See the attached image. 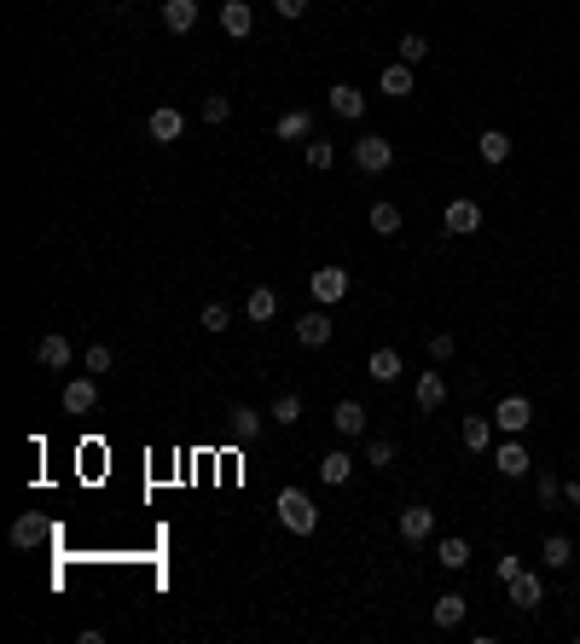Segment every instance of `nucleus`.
<instances>
[{"label":"nucleus","instance_id":"nucleus-14","mask_svg":"<svg viewBox=\"0 0 580 644\" xmlns=\"http://www.w3.org/2000/svg\"><path fill=\"white\" fill-rule=\"evenodd\" d=\"M221 29L232 41H244L249 29H256V12H249V0H221Z\"/></svg>","mask_w":580,"mask_h":644},{"label":"nucleus","instance_id":"nucleus-40","mask_svg":"<svg viewBox=\"0 0 580 644\" xmlns=\"http://www.w3.org/2000/svg\"><path fill=\"white\" fill-rule=\"evenodd\" d=\"M273 12H279V18H302L308 0H273Z\"/></svg>","mask_w":580,"mask_h":644},{"label":"nucleus","instance_id":"nucleus-38","mask_svg":"<svg viewBox=\"0 0 580 644\" xmlns=\"http://www.w3.org/2000/svg\"><path fill=\"white\" fill-rule=\"evenodd\" d=\"M82 366H87V372H111V349H105V342H93V349H87V360H82Z\"/></svg>","mask_w":580,"mask_h":644},{"label":"nucleus","instance_id":"nucleus-8","mask_svg":"<svg viewBox=\"0 0 580 644\" xmlns=\"http://www.w3.org/2000/svg\"><path fill=\"white\" fill-rule=\"evenodd\" d=\"M331 430L342 435V442L366 435V406H360V401H337V406H331Z\"/></svg>","mask_w":580,"mask_h":644},{"label":"nucleus","instance_id":"nucleus-20","mask_svg":"<svg viewBox=\"0 0 580 644\" xmlns=\"http://www.w3.org/2000/svg\"><path fill=\"white\" fill-rule=\"evenodd\" d=\"M494 465H499V476H528V447L523 442H499V453H494Z\"/></svg>","mask_w":580,"mask_h":644},{"label":"nucleus","instance_id":"nucleus-13","mask_svg":"<svg viewBox=\"0 0 580 644\" xmlns=\"http://www.w3.org/2000/svg\"><path fill=\"white\" fill-rule=\"evenodd\" d=\"M93 406H99V383H93V378H70L65 383V413L82 418V413H93Z\"/></svg>","mask_w":580,"mask_h":644},{"label":"nucleus","instance_id":"nucleus-30","mask_svg":"<svg viewBox=\"0 0 580 644\" xmlns=\"http://www.w3.org/2000/svg\"><path fill=\"white\" fill-rule=\"evenodd\" d=\"M302 157H308V169H313V175H325V169L337 163V146H331V139H320V134H313Z\"/></svg>","mask_w":580,"mask_h":644},{"label":"nucleus","instance_id":"nucleus-12","mask_svg":"<svg viewBox=\"0 0 580 644\" xmlns=\"http://www.w3.org/2000/svg\"><path fill=\"white\" fill-rule=\"evenodd\" d=\"M163 29L168 36H192L198 29V0H163Z\"/></svg>","mask_w":580,"mask_h":644},{"label":"nucleus","instance_id":"nucleus-16","mask_svg":"<svg viewBox=\"0 0 580 644\" xmlns=\"http://www.w3.org/2000/svg\"><path fill=\"white\" fill-rule=\"evenodd\" d=\"M36 360H41L46 372H65L70 360H76V349H70V337H41L36 342Z\"/></svg>","mask_w":580,"mask_h":644},{"label":"nucleus","instance_id":"nucleus-33","mask_svg":"<svg viewBox=\"0 0 580 644\" xmlns=\"http://www.w3.org/2000/svg\"><path fill=\"white\" fill-rule=\"evenodd\" d=\"M424 58H430V41L418 36V29H406L401 36V65H424Z\"/></svg>","mask_w":580,"mask_h":644},{"label":"nucleus","instance_id":"nucleus-24","mask_svg":"<svg viewBox=\"0 0 580 644\" xmlns=\"http://www.w3.org/2000/svg\"><path fill=\"white\" fill-rule=\"evenodd\" d=\"M227 424H232V435H239V442H256V435H261V413H256V406H232V413H227Z\"/></svg>","mask_w":580,"mask_h":644},{"label":"nucleus","instance_id":"nucleus-5","mask_svg":"<svg viewBox=\"0 0 580 644\" xmlns=\"http://www.w3.org/2000/svg\"><path fill=\"white\" fill-rule=\"evenodd\" d=\"M146 134L157 139V146H175V139L186 134V117L175 111V105H157V111L146 117Z\"/></svg>","mask_w":580,"mask_h":644},{"label":"nucleus","instance_id":"nucleus-32","mask_svg":"<svg viewBox=\"0 0 580 644\" xmlns=\"http://www.w3.org/2000/svg\"><path fill=\"white\" fill-rule=\"evenodd\" d=\"M366 221H371V232H383V239H389V232H401V210H395V203H371Z\"/></svg>","mask_w":580,"mask_h":644},{"label":"nucleus","instance_id":"nucleus-31","mask_svg":"<svg viewBox=\"0 0 580 644\" xmlns=\"http://www.w3.org/2000/svg\"><path fill=\"white\" fill-rule=\"evenodd\" d=\"M273 424H285V430H290V424H302V395H290V389H285V395H279L273 401V413H268Z\"/></svg>","mask_w":580,"mask_h":644},{"label":"nucleus","instance_id":"nucleus-11","mask_svg":"<svg viewBox=\"0 0 580 644\" xmlns=\"http://www.w3.org/2000/svg\"><path fill=\"white\" fill-rule=\"evenodd\" d=\"M325 99H331V111H337L342 122H360V117H366V93H360L354 82H337Z\"/></svg>","mask_w":580,"mask_h":644},{"label":"nucleus","instance_id":"nucleus-29","mask_svg":"<svg viewBox=\"0 0 580 644\" xmlns=\"http://www.w3.org/2000/svg\"><path fill=\"white\" fill-rule=\"evenodd\" d=\"M41 516L29 511V516H18V523H12V546H18V552H29V546H41Z\"/></svg>","mask_w":580,"mask_h":644},{"label":"nucleus","instance_id":"nucleus-37","mask_svg":"<svg viewBox=\"0 0 580 644\" xmlns=\"http://www.w3.org/2000/svg\"><path fill=\"white\" fill-rule=\"evenodd\" d=\"M534 494H540V506H557V499H563V482L552 476V470H545V476L534 482Z\"/></svg>","mask_w":580,"mask_h":644},{"label":"nucleus","instance_id":"nucleus-1","mask_svg":"<svg viewBox=\"0 0 580 644\" xmlns=\"http://www.w3.org/2000/svg\"><path fill=\"white\" fill-rule=\"evenodd\" d=\"M273 511H279V523H285L290 534H313V528H320V511H313V499L302 488H279Z\"/></svg>","mask_w":580,"mask_h":644},{"label":"nucleus","instance_id":"nucleus-34","mask_svg":"<svg viewBox=\"0 0 580 644\" xmlns=\"http://www.w3.org/2000/svg\"><path fill=\"white\" fill-rule=\"evenodd\" d=\"M198 325H203V332H215V337H221L227 325H232V313H227V302H209V308L198 313Z\"/></svg>","mask_w":580,"mask_h":644},{"label":"nucleus","instance_id":"nucleus-22","mask_svg":"<svg viewBox=\"0 0 580 644\" xmlns=\"http://www.w3.org/2000/svg\"><path fill=\"white\" fill-rule=\"evenodd\" d=\"M476 151H482V163L499 169V163L511 157V134H505V128H482V134H476Z\"/></svg>","mask_w":580,"mask_h":644},{"label":"nucleus","instance_id":"nucleus-15","mask_svg":"<svg viewBox=\"0 0 580 644\" xmlns=\"http://www.w3.org/2000/svg\"><path fill=\"white\" fill-rule=\"evenodd\" d=\"M464 616H470V598H464V592H442V598L430 604V621H435V627H459Z\"/></svg>","mask_w":580,"mask_h":644},{"label":"nucleus","instance_id":"nucleus-21","mask_svg":"<svg viewBox=\"0 0 580 644\" xmlns=\"http://www.w3.org/2000/svg\"><path fill=\"white\" fill-rule=\"evenodd\" d=\"M378 87L389 93V99H412V93H418V82H412V65H389V70L378 76Z\"/></svg>","mask_w":580,"mask_h":644},{"label":"nucleus","instance_id":"nucleus-7","mask_svg":"<svg viewBox=\"0 0 580 644\" xmlns=\"http://www.w3.org/2000/svg\"><path fill=\"white\" fill-rule=\"evenodd\" d=\"M430 534H435V511H430V506H406V511H401V540H406V546H424Z\"/></svg>","mask_w":580,"mask_h":644},{"label":"nucleus","instance_id":"nucleus-42","mask_svg":"<svg viewBox=\"0 0 580 644\" xmlns=\"http://www.w3.org/2000/svg\"><path fill=\"white\" fill-rule=\"evenodd\" d=\"M563 499H569V506L580 511V482H563Z\"/></svg>","mask_w":580,"mask_h":644},{"label":"nucleus","instance_id":"nucleus-28","mask_svg":"<svg viewBox=\"0 0 580 644\" xmlns=\"http://www.w3.org/2000/svg\"><path fill=\"white\" fill-rule=\"evenodd\" d=\"M308 134H313V117L308 111H285V117L273 122V139H308Z\"/></svg>","mask_w":580,"mask_h":644},{"label":"nucleus","instance_id":"nucleus-36","mask_svg":"<svg viewBox=\"0 0 580 644\" xmlns=\"http://www.w3.org/2000/svg\"><path fill=\"white\" fill-rule=\"evenodd\" d=\"M366 465H395V442H389V435H378V442H366Z\"/></svg>","mask_w":580,"mask_h":644},{"label":"nucleus","instance_id":"nucleus-23","mask_svg":"<svg viewBox=\"0 0 580 644\" xmlns=\"http://www.w3.org/2000/svg\"><path fill=\"white\" fill-rule=\"evenodd\" d=\"M412 395H418V413H435V406L447 401V378H442V372H424Z\"/></svg>","mask_w":580,"mask_h":644},{"label":"nucleus","instance_id":"nucleus-2","mask_svg":"<svg viewBox=\"0 0 580 644\" xmlns=\"http://www.w3.org/2000/svg\"><path fill=\"white\" fill-rule=\"evenodd\" d=\"M389 163H395V146H389L383 134H366V139H354V169H360V175H383Z\"/></svg>","mask_w":580,"mask_h":644},{"label":"nucleus","instance_id":"nucleus-19","mask_svg":"<svg viewBox=\"0 0 580 644\" xmlns=\"http://www.w3.org/2000/svg\"><path fill=\"white\" fill-rule=\"evenodd\" d=\"M366 372H371V383H401V354L395 349H371V360H366Z\"/></svg>","mask_w":580,"mask_h":644},{"label":"nucleus","instance_id":"nucleus-6","mask_svg":"<svg viewBox=\"0 0 580 644\" xmlns=\"http://www.w3.org/2000/svg\"><path fill=\"white\" fill-rule=\"evenodd\" d=\"M494 424H499L505 435H523L528 424H534V406H528V395H505V401H499V413H494Z\"/></svg>","mask_w":580,"mask_h":644},{"label":"nucleus","instance_id":"nucleus-27","mask_svg":"<svg viewBox=\"0 0 580 644\" xmlns=\"http://www.w3.org/2000/svg\"><path fill=\"white\" fill-rule=\"evenodd\" d=\"M545 569H569V563H575V540H569V534H545Z\"/></svg>","mask_w":580,"mask_h":644},{"label":"nucleus","instance_id":"nucleus-35","mask_svg":"<svg viewBox=\"0 0 580 644\" xmlns=\"http://www.w3.org/2000/svg\"><path fill=\"white\" fill-rule=\"evenodd\" d=\"M227 117H232L227 93H203V122H227Z\"/></svg>","mask_w":580,"mask_h":644},{"label":"nucleus","instance_id":"nucleus-41","mask_svg":"<svg viewBox=\"0 0 580 644\" xmlns=\"http://www.w3.org/2000/svg\"><path fill=\"white\" fill-rule=\"evenodd\" d=\"M516 575H523V557L505 552V557H499V580H516Z\"/></svg>","mask_w":580,"mask_h":644},{"label":"nucleus","instance_id":"nucleus-4","mask_svg":"<svg viewBox=\"0 0 580 644\" xmlns=\"http://www.w3.org/2000/svg\"><path fill=\"white\" fill-rule=\"evenodd\" d=\"M308 291H313V302H342V296H349V273H342V267H313V279H308Z\"/></svg>","mask_w":580,"mask_h":644},{"label":"nucleus","instance_id":"nucleus-9","mask_svg":"<svg viewBox=\"0 0 580 644\" xmlns=\"http://www.w3.org/2000/svg\"><path fill=\"white\" fill-rule=\"evenodd\" d=\"M505 592H511V604H516V609H540V598H545V580H540L534 569H523L516 580H505Z\"/></svg>","mask_w":580,"mask_h":644},{"label":"nucleus","instance_id":"nucleus-3","mask_svg":"<svg viewBox=\"0 0 580 644\" xmlns=\"http://www.w3.org/2000/svg\"><path fill=\"white\" fill-rule=\"evenodd\" d=\"M442 227H447V232H459V239L482 232V203H476V198H453L447 210H442Z\"/></svg>","mask_w":580,"mask_h":644},{"label":"nucleus","instance_id":"nucleus-39","mask_svg":"<svg viewBox=\"0 0 580 644\" xmlns=\"http://www.w3.org/2000/svg\"><path fill=\"white\" fill-rule=\"evenodd\" d=\"M430 354H435V360H453V332H435V337H430Z\"/></svg>","mask_w":580,"mask_h":644},{"label":"nucleus","instance_id":"nucleus-10","mask_svg":"<svg viewBox=\"0 0 580 644\" xmlns=\"http://www.w3.org/2000/svg\"><path fill=\"white\" fill-rule=\"evenodd\" d=\"M331 313H302V320H296V342H302V349H325V342H331Z\"/></svg>","mask_w":580,"mask_h":644},{"label":"nucleus","instance_id":"nucleus-43","mask_svg":"<svg viewBox=\"0 0 580 644\" xmlns=\"http://www.w3.org/2000/svg\"><path fill=\"white\" fill-rule=\"evenodd\" d=\"M575 604H580V592H575Z\"/></svg>","mask_w":580,"mask_h":644},{"label":"nucleus","instance_id":"nucleus-26","mask_svg":"<svg viewBox=\"0 0 580 644\" xmlns=\"http://www.w3.org/2000/svg\"><path fill=\"white\" fill-rule=\"evenodd\" d=\"M244 313H249V320H256V325H268L273 313H279V291L256 285V291H249V302H244Z\"/></svg>","mask_w":580,"mask_h":644},{"label":"nucleus","instance_id":"nucleus-18","mask_svg":"<svg viewBox=\"0 0 580 644\" xmlns=\"http://www.w3.org/2000/svg\"><path fill=\"white\" fill-rule=\"evenodd\" d=\"M435 563H442V569H470V540H459V534H447V540H435Z\"/></svg>","mask_w":580,"mask_h":644},{"label":"nucleus","instance_id":"nucleus-25","mask_svg":"<svg viewBox=\"0 0 580 644\" xmlns=\"http://www.w3.org/2000/svg\"><path fill=\"white\" fill-rule=\"evenodd\" d=\"M464 453H488L494 447V418H464Z\"/></svg>","mask_w":580,"mask_h":644},{"label":"nucleus","instance_id":"nucleus-17","mask_svg":"<svg viewBox=\"0 0 580 644\" xmlns=\"http://www.w3.org/2000/svg\"><path fill=\"white\" fill-rule=\"evenodd\" d=\"M354 476V453H325V459H320V482H325V488H342V482H349Z\"/></svg>","mask_w":580,"mask_h":644}]
</instances>
